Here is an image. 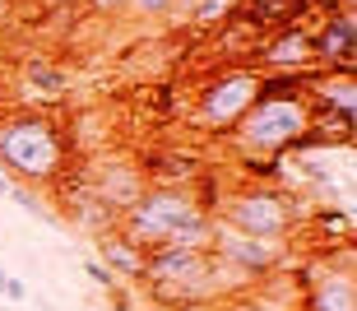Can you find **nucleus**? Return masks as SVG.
Here are the masks:
<instances>
[{
	"mask_svg": "<svg viewBox=\"0 0 357 311\" xmlns=\"http://www.w3.org/2000/svg\"><path fill=\"white\" fill-rule=\"evenodd\" d=\"M5 89H10V75H5V61H0V98H5Z\"/></svg>",
	"mask_w": 357,
	"mask_h": 311,
	"instance_id": "20",
	"label": "nucleus"
},
{
	"mask_svg": "<svg viewBox=\"0 0 357 311\" xmlns=\"http://www.w3.org/2000/svg\"><path fill=\"white\" fill-rule=\"evenodd\" d=\"M135 10L144 14V19H162V14H172V5L176 0H130Z\"/></svg>",
	"mask_w": 357,
	"mask_h": 311,
	"instance_id": "16",
	"label": "nucleus"
},
{
	"mask_svg": "<svg viewBox=\"0 0 357 311\" xmlns=\"http://www.w3.org/2000/svg\"><path fill=\"white\" fill-rule=\"evenodd\" d=\"M260 75H302V70H316V42H311V28H278L260 42Z\"/></svg>",
	"mask_w": 357,
	"mask_h": 311,
	"instance_id": "8",
	"label": "nucleus"
},
{
	"mask_svg": "<svg viewBox=\"0 0 357 311\" xmlns=\"http://www.w3.org/2000/svg\"><path fill=\"white\" fill-rule=\"evenodd\" d=\"M232 19L246 28H297L311 19V0H237V10H232Z\"/></svg>",
	"mask_w": 357,
	"mask_h": 311,
	"instance_id": "9",
	"label": "nucleus"
},
{
	"mask_svg": "<svg viewBox=\"0 0 357 311\" xmlns=\"http://www.w3.org/2000/svg\"><path fill=\"white\" fill-rule=\"evenodd\" d=\"M213 218L241 237H260V242H288L297 228V204L274 186H241L227 200L213 204Z\"/></svg>",
	"mask_w": 357,
	"mask_h": 311,
	"instance_id": "5",
	"label": "nucleus"
},
{
	"mask_svg": "<svg viewBox=\"0 0 357 311\" xmlns=\"http://www.w3.org/2000/svg\"><path fill=\"white\" fill-rule=\"evenodd\" d=\"M195 5H199V0H176L172 10H195Z\"/></svg>",
	"mask_w": 357,
	"mask_h": 311,
	"instance_id": "23",
	"label": "nucleus"
},
{
	"mask_svg": "<svg viewBox=\"0 0 357 311\" xmlns=\"http://www.w3.org/2000/svg\"><path fill=\"white\" fill-rule=\"evenodd\" d=\"M227 311H288V307H278V302H269V298H260V293H246V298H237Z\"/></svg>",
	"mask_w": 357,
	"mask_h": 311,
	"instance_id": "15",
	"label": "nucleus"
},
{
	"mask_svg": "<svg viewBox=\"0 0 357 311\" xmlns=\"http://www.w3.org/2000/svg\"><path fill=\"white\" fill-rule=\"evenodd\" d=\"M311 42H316V66L325 75H344V79L357 75V10L325 14V24L320 33H311Z\"/></svg>",
	"mask_w": 357,
	"mask_h": 311,
	"instance_id": "7",
	"label": "nucleus"
},
{
	"mask_svg": "<svg viewBox=\"0 0 357 311\" xmlns=\"http://www.w3.org/2000/svg\"><path fill=\"white\" fill-rule=\"evenodd\" d=\"M158 302L176 311L204 307L218 298V279H213V251H185V246H153L144 256V284Z\"/></svg>",
	"mask_w": 357,
	"mask_h": 311,
	"instance_id": "3",
	"label": "nucleus"
},
{
	"mask_svg": "<svg viewBox=\"0 0 357 311\" xmlns=\"http://www.w3.org/2000/svg\"><path fill=\"white\" fill-rule=\"evenodd\" d=\"M10 200L24 209V214H33V218H42V223H56V214L47 209V204L33 195V186H10Z\"/></svg>",
	"mask_w": 357,
	"mask_h": 311,
	"instance_id": "13",
	"label": "nucleus"
},
{
	"mask_svg": "<svg viewBox=\"0 0 357 311\" xmlns=\"http://www.w3.org/2000/svg\"><path fill=\"white\" fill-rule=\"evenodd\" d=\"M130 0H89V10L93 14H116V10H126Z\"/></svg>",
	"mask_w": 357,
	"mask_h": 311,
	"instance_id": "19",
	"label": "nucleus"
},
{
	"mask_svg": "<svg viewBox=\"0 0 357 311\" xmlns=\"http://www.w3.org/2000/svg\"><path fill=\"white\" fill-rule=\"evenodd\" d=\"M144 256H149V251H144V246H135L121 228H112V232L98 237V265H102L116 284H121V279L144 284Z\"/></svg>",
	"mask_w": 357,
	"mask_h": 311,
	"instance_id": "11",
	"label": "nucleus"
},
{
	"mask_svg": "<svg viewBox=\"0 0 357 311\" xmlns=\"http://www.w3.org/2000/svg\"><path fill=\"white\" fill-rule=\"evenodd\" d=\"M232 10H237V0H199L190 14H195L199 24H227V19H232Z\"/></svg>",
	"mask_w": 357,
	"mask_h": 311,
	"instance_id": "14",
	"label": "nucleus"
},
{
	"mask_svg": "<svg viewBox=\"0 0 357 311\" xmlns=\"http://www.w3.org/2000/svg\"><path fill=\"white\" fill-rule=\"evenodd\" d=\"M84 274H89V279H93V284H98V288H107V293L116 288V279H112V274H107L102 265H98V260H89V265H84Z\"/></svg>",
	"mask_w": 357,
	"mask_h": 311,
	"instance_id": "17",
	"label": "nucleus"
},
{
	"mask_svg": "<svg viewBox=\"0 0 357 311\" xmlns=\"http://www.w3.org/2000/svg\"><path fill=\"white\" fill-rule=\"evenodd\" d=\"M0 172L14 186H47L66 172V135L47 112L0 116Z\"/></svg>",
	"mask_w": 357,
	"mask_h": 311,
	"instance_id": "1",
	"label": "nucleus"
},
{
	"mask_svg": "<svg viewBox=\"0 0 357 311\" xmlns=\"http://www.w3.org/2000/svg\"><path fill=\"white\" fill-rule=\"evenodd\" d=\"M24 84H28V89H38V93H47V98H61L70 89V75L61 66H52V61H28Z\"/></svg>",
	"mask_w": 357,
	"mask_h": 311,
	"instance_id": "12",
	"label": "nucleus"
},
{
	"mask_svg": "<svg viewBox=\"0 0 357 311\" xmlns=\"http://www.w3.org/2000/svg\"><path fill=\"white\" fill-rule=\"evenodd\" d=\"M260 79L265 75L255 66H232V70H218L213 79H204V89L195 98V126L209 130V135H232V126L260 98Z\"/></svg>",
	"mask_w": 357,
	"mask_h": 311,
	"instance_id": "6",
	"label": "nucleus"
},
{
	"mask_svg": "<svg viewBox=\"0 0 357 311\" xmlns=\"http://www.w3.org/2000/svg\"><path fill=\"white\" fill-rule=\"evenodd\" d=\"M24 298H28L24 279H14V274H10V279H5V302H24Z\"/></svg>",
	"mask_w": 357,
	"mask_h": 311,
	"instance_id": "18",
	"label": "nucleus"
},
{
	"mask_svg": "<svg viewBox=\"0 0 357 311\" xmlns=\"http://www.w3.org/2000/svg\"><path fill=\"white\" fill-rule=\"evenodd\" d=\"M311 121H316V112L306 93H260L227 139L237 144L241 158H283L306 139Z\"/></svg>",
	"mask_w": 357,
	"mask_h": 311,
	"instance_id": "2",
	"label": "nucleus"
},
{
	"mask_svg": "<svg viewBox=\"0 0 357 311\" xmlns=\"http://www.w3.org/2000/svg\"><path fill=\"white\" fill-rule=\"evenodd\" d=\"M10 186H14V181H10L5 172H0V195H10Z\"/></svg>",
	"mask_w": 357,
	"mask_h": 311,
	"instance_id": "22",
	"label": "nucleus"
},
{
	"mask_svg": "<svg viewBox=\"0 0 357 311\" xmlns=\"http://www.w3.org/2000/svg\"><path fill=\"white\" fill-rule=\"evenodd\" d=\"M5 279H10V274H5V265H0V298H5Z\"/></svg>",
	"mask_w": 357,
	"mask_h": 311,
	"instance_id": "24",
	"label": "nucleus"
},
{
	"mask_svg": "<svg viewBox=\"0 0 357 311\" xmlns=\"http://www.w3.org/2000/svg\"><path fill=\"white\" fill-rule=\"evenodd\" d=\"M306 311H357V288L348 270L320 265L306 279Z\"/></svg>",
	"mask_w": 357,
	"mask_h": 311,
	"instance_id": "10",
	"label": "nucleus"
},
{
	"mask_svg": "<svg viewBox=\"0 0 357 311\" xmlns=\"http://www.w3.org/2000/svg\"><path fill=\"white\" fill-rule=\"evenodd\" d=\"M5 14H10V5H5V0H0V28H5Z\"/></svg>",
	"mask_w": 357,
	"mask_h": 311,
	"instance_id": "25",
	"label": "nucleus"
},
{
	"mask_svg": "<svg viewBox=\"0 0 357 311\" xmlns=\"http://www.w3.org/2000/svg\"><path fill=\"white\" fill-rule=\"evenodd\" d=\"M112 293H116V311H135V307H130V302L121 298V288H112Z\"/></svg>",
	"mask_w": 357,
	"mask_h": 311,
	"instance_id": "21",
	"label": "nucleus"
},
{
	"mask_svg": "<svg viewBox=\"0 0 357 311\" xmlns=\"http://www.w3.org/2000/svg\"><path fill=\"white\" fill-rule=\"evenodd\" d=\"M195 214H209V209L195 200L190 186H144L126 209H121V232H126L135 246L153 251V246L172 242V232L181 228V223H190Z\"/></svg>",
	"mask_w": 357,
	"mask_h": 311,
	"instance_id": "4",
	"label": "nucleus"
}]
</instances>
